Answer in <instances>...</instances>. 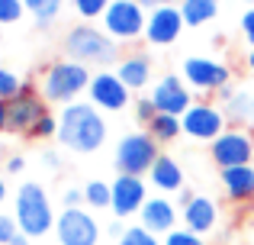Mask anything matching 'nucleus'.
I'll return each mask as SVG.
<instances>
[{"mask_svg": "<svg viewBox=\"0 0 254 245\" xmlns=\"http://www.w3.org/2000/svg\"><path fill=\"white\" fill-rule=\"evenodd\" d=\"M58 142L71 152L90 155L106 142V120L93 103H68L58 113Z\"/></svg>", "mask_w": 254, "mask_h": 245, "instance_id": "1", "label": "nucleus"}, {"mask_svg": "<svg viewBox=\"0 0 254 245\" xmlns=\"http://www.w3.org/2000/svg\"><path fill=\"white\" fill-rule=\"evenodd\" d=\"M93 75L90 65H81L74 58H62V62H52L49 68L39 78V94L45 97V103H77V97L90 87Z\"/></svg>", "mask_w": 254, "mask_h": 245, "instance_id": "2", "label": "nucleus"}, {"mask_svg": "<svg viewBox=\"0 0 254 245\" xmlns=\"http://www.w3.org/2000/svg\"><path fill=\"white\" fill-rule=\"evenodd\" d=\"M13 216L19 223V233L29 236V239H42L55 229V210H52V200L45 194L42 184L26 181L19 184L16 197H13Z\"/></svg>", "mask_w": 254, "mask_h": 245, "instance_id": "3", "label": "nucleus"}, {"mask_svg": "<svg viewBox=\"0 0 254 245\" xmlns=\"http://www.w3.org/2000/svg\"><path fill=\"white\" fill-rule=\"evenodd\" d=\"M64 58H74L81 65L110 68V65L119 62V45L106 29H97L90 23H77L64 36Z\"/></svg>", "mask_w": 254, "mask_h": 245, "instance_id": "4", "label": "nucleus"}, {"mask_svg": "<svg viewBox=\"0 0 254 245\" xmlns=\"http://www.w3.org/2000/svg\"><path fill=\"white\" fill-rule=\"evenodd\" d=\"M158 155H161V152H158V139L151 136L148 129L145 132H129V136H123L119 145H116V168H119V174L145 177L151 168H155Z\"/></svg>", "mask_w": 254, "mask_h": 245, "instance_id": "5", "label": "nucleus"}, {"mask_svg": "<svg viewBox=\"0 0 254 245\" xmlns=\"http://www.w3.org/2000/svg\"><path fill=\"white\" fill-rule=\"evenodd\" d=\"M145 23L148 13L138 0H113L103 13V26L116 42H135L138 36H145Z\"/></svg>", "mask_w": 254, "mask_h": 245, "instance_id": "6", "label": "nucleus"}, {"mask_svg": "<svg viewBox=\"0 0 254 245\" xmlns=\"http://www.w3.org/2000/svg\"><path fill=\"white\" fill-rule=\"evenodd\" d=\"M209 158L222 168H238V164H254V132L242 126H229L216 142H209Z\"/></svg>", "mask_w": 254, "mask_h": 245, "instance_id": "7", "label": "nucleus"}, {"mask_svg": "<svg viewBox=\"0 0 254 245\" xmlns=\"http://www.w3.org/2000/svg\"><path fill=\"white\" fill-rule=\"evenodd\" d=\"M58 245H100V223L90 210H62L55 220Z\"/></svg>", "mask_w": 254, "mask_h": 245, "instance_id": "8", "label": "nucleus"}, {"mask_svg": "<svg viewBox=\"0 0 254 245\" xmlns=\"http://www.w3.org/2000/svg\"><path fill=\"white\" fill-rule=\"evenodd\" d=\"M184 132L196 142H216L225 129H229V120H225V110L216 107V103H193L184 116Z\"/></svg>", "mask_w": 254, "mask_h": 245, "instance_id": "9", "label": "nucleus"}, {"mask_svg": "<svg viewBox=\"0 0 254 245\" xmlns=\"http://www.w3.org/2000/svg\"><path fill=\"white\" fill-rule=\"evenodd\" d=\"M184 81L196 90H206V94H219V90L229 87V78L232 71L225 68L222 62L216 58H203V55H193V58H184Z\"/></svg>", "mask_w": 254, "mask_h": 245, "instance_id": "10", "label": "nucleus"}, {"mask_svg": "<svg viewBox=\"0 0 254 245\" xmlns=\"http://www.w3.org/2000/svg\"><path fill=\"white\" fill-rule=\"evenodd\" d=\"M113 213L119 216V220H129V216H138L145 207V200H148V184H145V177L138 174H116L113 177Z\"/></svg>", "mask_w": 254, "mask_h": 245, "instance_id": "11", "label": "nucleus"}, {"mask_svg": "<svg viewBox=\"0 0 254 245\" xmlns=\"http://www.w3.org/2000/svg\"><path fill=\"white\" fill-rule=\"evenodd\" d=\"M87 94H90V103L97 110L116 113V110H123L126 103H129L132 90L123 84V78H119L116 71H97L93 81H90V87H87Z\"/></svg>", "mask_w": 254, "mask_h": 245, "instance_id": "12", "label": "nucleus"}, {"mask_svg": "<svg viewBox=\"0 0 254 245\" xmlns=\"http://www.w3.org/2000/svg\"><path fill=\"white\" fill-rule=\"evenodd\" d=\"M45 113H49V103L39 94V87L23 84V90L10 100V132H26V136H29V129L42 120Z\"/></svg>", "mask_w": 254, "mask_h": 245, "instance_id": "13", "label": "nucleus"}, {"mask_svg": "<svg viewBox=\"0 0 254 245\" xmlns=\"http://www.w3.org/2000/svg\"><path fill=\"white\" fill-rule=\"evenodd\" d=\"M184 13L180 6H155L148 13V23H145V42L151 45H174L184 32Z\"/></svg>", "mask_w": 254, "mask_h": 245, "instance_id": "14", "label": "nucleus"}, {"mask_svg": "<svg viewBox=\"0 0 254 245\" xmlns=\"http://www.w3.org/2000/svg\"><path fill=\"white\" fill-rule=\"evenodd\" d=\"M151 100H155L158 113H171V116H184L187 110L193 107L190 90H187V84L180 81L177 75L161 78V81L155 84V90H151Z\"/></svg>", "mask_w": 254, "mask_h": 245, "instance_id": "15", "label": "nucleus"}, {"mask_svg": "<svg viewBox=\"0 0 254 245\" xmlns=\"http://www.w3.org/2000/svg\"><path fill=\"white\" fill-rule=\"evenodd\" d=\"M138 223L155 236H168L177 229V207H174L168 197H148L142 213H138Z\"/></svg>", "mask_w": 254, "mask_h": 245, "instance_id": "16", "label": "nucleus"}, {"mask_svg": "<svg viewBox=\"0 0 254 245\" xmlns=\"http://www.w3.org/2000/svg\"><path fill=\"white\" fill-rule=\"evenodd\" d=\"M222 190L232 203H248L254 200V164H238V168H222L219 171Z\"/></svg>", "mask_w": 254, "mask_h": 245, "instance_id": "17", "label": "nucleus"}, {"mask_svg": "<svg viewBox=\"0 0 254 245\" xmlns=\"http://www.w3.org/2000/svg\"><path fill=\"white\" fill-rule=\"evenodd\" d=\"M216 223H219V207H216V200H212V197H199L196 194L184 207V226L193 229V233L209 236L212 229H216Z\"/></svg>", "mask_w": 254, "mask_h": 245, "instance_id": "18", "label": "nucleus"}, {"mask_svg": "<svg viewBox=\"0 0 254 245\" xmlns=\"http://www.w3.org/2000/svg\"><path fill=\"white\" fill-rule=\"evenodd\" d=\"M116 75L123 78V84L129 90H142L148 87L151 81V58L142 55V52H132V55H123L116 62Z\"/></svg>", "mask_w": 254, "mask_h": 245, "instance_id": "19", "label": "nucleus"}, {"mask_svg": "<svg viewBox=\"0 0 254 245\" xmlns=\"http://www.w3.org/2000/svg\"><path fill=\"white\" fill-rule=\"evenodd\" d=\"M148 181L161 194H180L184 190V171H180V164L171 155H158L155 168L148 171Z\"/></svg>", "mask_w": 254, "mask_h": 245, "instance_id": "20", "label": "nucleus"}, {"mask_svg": "<svg viewBox=\"0 0 254 245\" xmlns=\"http://www.w3.org/2000/svg\"><path fill=\"white\" fill-rule=\"evenodd\" d=\"M219 97H222V110H225V120L232 126L238 123H254V97L248 90H219Z\"/></svg>", "mask_w": 254, "mask_h": 245, "instance_id": "21", "label": "nucleus"}, {"mask_svg": "<svg viewBox=\"0 0 254 245\" xmlns=\"http://www.w3.org/2000/svg\"><path fill=\"white\" fill-rule=\"evenodd\" d=\"M180 13H184L187 26H206L219 13V0H184Z\"/></svg>", "mask_w": 254, "mask_h": 245, "instance_id": "22", "label": "nucleus"}, {"mask_svg": "<svg viewBox=\"0 0 254 245\" xmlns=\"http://www.w3.org/2000/svg\"><path fill=\"white\" fill-rule=\"evenodd\" d=\"M148 132L158 139V142H174V139L184 132V123L180 116H171V113H158L155 120L148 123Z\"/></svg>", "mask_w": 254, "mask_h": 245, "instance_id": "23", "label": "nucleus"}, {"mask_svg": "<svg viewBox=\"0 0 254 245\" xmlns=\"http://www.w3.org/2000/svg\"><path fill=\"white\" fill-rule=\"evenodd\" d=\"M84 203H87V210H110L113 207V187L106 181H87L84 184Z\"/></svg>", "mask_w": 254, "mask_h": 245, "instance_id": "24", "label": "nucleus"}, {"mask_svg": "<svg viewBox=\"0 0 254 245\" xmlns=\"http://www.w3.org/2000/svg\"><path fill=\"white\" fill-rule=\"evenodd\" d=\"M23 6L36 16L39 26H49L52 19L62 13V0H23Z\"/></svg>", "mask_w": 254, "mask_h": 245, "instance_id": "25", "label": "nucleus"}, {"mask_svg": "<svg viewBox=\"0 0 254 245\" xmlns=\"http://www.w3.org/2000/svg\"><path fill=\"white\" fill-rule=\"evenodd\" d=\"M116 245H161V242H158V236L148 233L142 223H135V226H126V233L116 239Z\"/></svg>", "mask_w": 254, "mask_h": 245, "instance_id": "26", "label": "nucleus"}, {"mask_svg": "<svg viewBox=\"0 0 254 245\" xmlns=\"http://www.w3.org/2000/svg\"><path fill=\"white\" fill-rule=\"evenodd\" d=\"M19 90H23V81H19L10 68H3V65H0V100H13Z\"/></svg>", "mask_w": 254, "mask_h": 245, "instance_id": "27", "label": "nucleus"}, {"mask_svg": "<svg viewBox=\"0 0 254 245\" xmlns=\"http://www.w3.org/2000/svg\"><path fill=\"white\" fill-rule=\"evenodd\" d=\"M161 245H206V239L199 233H193V229H174V233L164 236V242Z\"/></svg>", "mask_w": 254, "mask_h": 245, "instance_id": "28", "label": "nucleus"}, {"mask_svg": "<svg viewBox=\"0 0 254 245\" xmlns=\"http://www.w3.org/2000/svg\"><path fill=\"white\" fill-rule=\"evenodd\" d=\"M29 136H32V139H55V136H58V116L45 113L42 120H39V123L29 129Z\"/></svg>", "mask_w": 254, "mask_h": 245, "instance_id": "29", "label": "nucleus"}, {"mask_svg": "<svg viewBox=\"0 0 254 245\" xmlns=\"http://www.w3.org/2000/svg\"><path fill=\"white\" fill-rule=\"evenodd\" d=\"M110 3L113 0H74V10L81 13L84 19H93V16H103Z\"/></svg>", "mask_w": 254, "mask_h": 245, "instance_id": "30", "label": "nucleus"}, {"mask_svg": "<svg viewBox=\"0 0 254 245\" xmlns=\"http://www.w3.org/2000/svg\"><path fill=\"white\" fill-rule=\"evenodd\" d=\"M23 0H0V26H10L23 16Z\"/></svg>", "mask_w": 254, "mask_h": 245, "instance_id": "31", "label": "nucleus"}, {"mask_svg": "<svg viewBox=\"0 0 254 245\" xmlns=\"http://www.w3.org/2000/svg\"><path fill=\"white\" fill-rule=\"evenodd\" d=\"M19 236V223L13 213H0V245H10Z\"/></svg>", "mask_w": 254, "mask_h": 245, "instance_id": "32", "label": "nucleus"}, {"mask_svg": "<svg viewBox=\"0 0 254 245\" xmlns=\"http://www.w3.org/2000/svg\"><path fill=\"white\" fill-rule=\"evenodd\" d=\"M135 116H138V120H142L145 126H148V123L158 116V107H155V100H151V97H138V100H135Z\"/></svg>", "mask_w": 254, "mask_h": 245, "instance_id": "33", "label": "nucleus"}, {"mask_svg": "<svg viewBox=\"0 0 254 245\" xmlns=\"http://www.w3.org/2000/svg\"><path fill=\"white\" fill-rule=\"evenodd\" d=\"M62 207H64V210L87 207V203H84V187H81V190H77V187H68V190H64V194H62Z\"/></svg>", "mask_w": 254, "mask_h": 245, "instance_id": "34", "label": "nucleus"}, {"mask_svg": "<svg viewBox=\"0 0 254 245\" xmlns=\"http://www.w3.org/2000/svg\"><path fill=\"white\" fill-rule=\"evenodd\" d=\"M242 32H245V39L251 42V49H254V10H248L242 16Z\"/></svg>", "mask_w": 254, "mask_h": 245, "instance_id": "35", "label": "nucleus"}, {"mask_svg": "<svg viewBox=\"0 0 254 245\" xmlns=\"http://www.w3.org/2000/svg\"><path fill=\"white\" fill-rule=\"evenodd\" d=\"M10 129V100H0V132Z\"/></svg>", "mask_w": 254, "mask_h": 245, "instance_id": "36", "label": "nucleus"}, {"mask_svg": "<svg viewBox=\"0 0 254 245\" xmlns=\"http://www.w3.org/2000/svg\"><path fill=\"white\" fill-rule=\"evenodd\" d=\"M23 168H26V162L19 155H10V158H6V171H10V174H19Z\"/></svg>", "mask_w": 254, "mask_h": 245, "instance_id": "37", "label": "nucleus"}, {"mask_svg": "<svg viewBox=\"0 0 254 245\" xmlns=\"http://www.w3.org/2000/svg\"><path fill=\"white\" fill-rule=\"evenodd\" d=\"M138 3H142V6H151V10H155V6H180L184 0H138Z\"/></svg>", "mask_w": 254, "mask_h": 245, "instance_id": "38", "label": "nucleus"}, {"mask_svg": "<svg viewBox=\"0 0 254 245\" xmlns=\"http://www.w3.org/2000/svg\"><path fill=\"white\" fill-rule=\"evenodd\" d=\"M193 197H196V194H193V190H187V187H184V190H180V194H177V203H180V210H184V207H187V203H190V200H193Z\"/></svg>", "mask_w": 254, "mask_h": 245, "instance_id": "39", "label": "nucleus"}, {"mask_svg": "<svg viewBox=\"0 0 254 245\" xmlns=\"http://www.w3.org/2000/svg\"><path fill=\"white\" fill-rule=\"evenodd\" d=\"M42 162L49 164V168H58V164H62V158H58L55 152H45V155H42Z\"/></svg>", "mask_w": 254, "mask_h": 245, "instance_id": "40", "label": "nucleus"}, {"mask_svg": "<svg viewBox=\"0 0 254 245\" xmlns=\"http://www.w3.org/2000/svg\"><path fill=\"white\" fill-rule=\"evenodd\" d=\"M123 233H126V226H123V223H110V236H116V239H119Z\"/></svg>", "mask_w": 254, "mask_h": 245, "instance_id": "41", "label": "nucleus"}, {"mask_svg": "<svg viewBox=\"0 0 254 245\" xmlns=\"http://www.w3.org/2000/svg\"><path fill=\"white\" fill-rule=\"evenodd\" d=\"M29 242H32V239H29V236H23V233H19V236H16V239H13L10 245H29Z\"/></svg>", "mask_w": 254, "mask_h": 245, "instance_id": "42", "label": "nucleus"}, {"mask_svg": "<svg viewBox=\"0 0 254 245\" xmlns=\"http://www.w3.org/2000/svg\"><path fill=\"white\" fill-rule=\"evenodd\" d=\"M3 200H6V184H3V177H0V207H3Z\"/></svg>", "mask_w": 254, "mask_h": 245, "instance_id": "43", "label": "nucleus"}, {"mask_svg": "<svg viewBox=\"0 0 254 245\" xmlns=\"http://www.w3.org/2000/svg\"><path fill=\"white\" fill-rule=\"evenodd\" d=\"M248 68H251V71H254V49H251V52H248Z\"/></svg>", "mask_w": 254, "mask_h": 245, "instance_id": "44", "label": "nucleus"}, {"mask_svg": "<svg viewBox=\"0 0 254 245\" xmlns=\"http://www.w3.org/2000/svg\"><path fill=\"white\" fill-rule=\"evenodd\" d=\"M251 132H254V123H251Z\"/></svg>", "mask_w": 254, "mask_h": 245, "instance_id": "45", "label": "nucleus"}, {"mask_svg": "<svg viewBox=\"0 0 254 245\" xmlns=\"http://www.w3.org/2000/svg\"><path fill=\"white\" fill-rule=\"evenodd\" d=\"M248 3H254V0H248Z\"/></svg>", "mask_w": 254, "mask_h": 245, "instance_id": "46", "label": "nucleus"}]
</instances>
